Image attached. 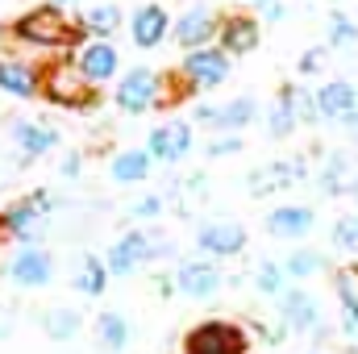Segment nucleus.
I'll list each match as a JSON object with an SVG mask.
<instances>
[{
  "label": "nucleus",
  "mask_w": 358,
  "mask_h": 354,
  "mask_svg": "<svg viewBox=\"0 0 358 354\" xmlns=\"http://www.w3.org/2000/svg\"><path fill=\"white\" fill-rule=\"evenodd\" d=\"M8 42H17L21 50H63V55H76L88 42V34L80 29V21L67 8L34 4V8H25L8 25Z\"/></svg>",
  "instance_id": "nucleus-1"
},
{
  "label": "nucleus",
  "mask_w": 358,
  "mask_h": 354,
  "mask_svg": "<svg viewBox=\"0 0 358 354\" xmlns=\"http://www.w3.org/2000/svg\"><path fill=\"white\" fill-rule=\"evenodd\" d=\"M42 100L67 113H88L100 104V88L84 80V71L76 67L71 55H59L50 63H42Z\"/></svg>",
  "instance_id": "nucleus-2"
},
{
  "label": "nucleus",
  "mask_w": 358,
  "mask_h": 354,
  "mask_svg": "<svg viewBox=\"0 0 358 354\" xmlns=\"http://www.w3.org/2000/svg\"><path fill=\"white\" fill-rule=\"evenodd\" d=\"M163 255H171V246H167L159 234H150V229H129L125 238H117V242L108 246L104 263H108V275H113V279H129V275H138L142 267H150L155 259H163Z\"/></svg>",
  "instance_id": "nucleus-3"
},
{
  "label": "nucleus",
  "mask_w": 358,
  "mask_h": 354,
  "mask_svg": "<svg viewBox=\"0 0 358 354\" xmlns=\"http://www.w3.org/2000/svg\"><path fill=\"white\" fill-rule=\"evenodd\" d=\"M50 208H55V196H50L46 187H38V192L13 200L8 208H0V229H4V238H13V242H21V246H38L42 221L50 217Z\"/></svg>",
  "instance_id": "nucleus-4"
},
{
  "label": "nucleus",
  "mask_w": 358,
  "mask_h": 354,
  "mask_svg": "<svg viewBox=\"0 0 358 354\" xmlns=\"http://www.w3.org/2000/svg\"><path fill=\"white\" fill-rule=\"evenodd\" d=\"M179 351L183 354H250V338H246V330H242L238 321L213 317V321L192 325V330L183 334Z\"/></svg>",
  "instance_id": "nucleus-5"
},
{
  "label": "nucleus",
  "mask_w": 358,
  "mask_h": 354,
  "mask_svg": "<svg viewBox=\"0 0 358 354\" xmlns=\"http://www.w3.org/2000/svg\"><path fill=\"white\" fill-rule=\"evenodd\" d=\"M159 100H163V71H155V67H129L113 92V104L125 117H142V113L159 108Z\"/></svg>",
  "instance_id": "nucleus-6"
},
{
  "label": "nucleus",
  "mask_w": 358,
  "mask_h": 354,
  "mask_svg": "<svg viewBox=\"0 0 358 354\" xmlns=\"http://www.w3.org/2000/svg\"><path fill=\"white\" fill-rule=\"evenodd\" d=\"M217 29H221V13H213L208 4H192L171 21V38L183 55L200 46H217Z\"/></svg>",
  "instance_id": "nucleus-7"
},
{
  "label": "nucleus",
  "mask_w": 358,
  "mask_h": 354,
  "mask_svg": "<svg viewBox=\"0 0 358 354\" xmlns=\"http://www.w3.org/2000/svg\"><path fill=\"white\" fill-rule=\"evenodd\" d=\"M263 42V21L255 13H221V29H217V46L229 55V59H242V55H255Z\"/></svg>",
  "instance_id": "nucleus-8"
},
{
  "label": "nucleus",
  "mask_w": 358,
  "mask_h": 354,
  "mask_svg": "<svg viewBox=\"0 0 358 354\" xmlns=\"http://www.w3.org/2000/svg\"><path fill=\"white\" fill-rule=\"evenodd\" d=\"M221 283H225V275H221L217 259H183L176 267V292L183 300H213L221 292Z\"/></svg>",
  "instance_id": "nucleus-9"
},
{
  "label": "nucleus",
  "mask_w": 358,
  "mask_h": 354,
  "mask_svg": "<svg viewBox=\"0 0 358 354\" xmlns=\"http://www.w3.org/2000/svg\"><path fill=\"white\" fill-rule=\"evenodd\" d=\"M71 59H76V67L84 71V80L96 84V88H104V84H113V80L121 76V55H117V46H113L108 38H88Z\"/></svg>",
  "instance_id": "nucleus-10"
},
{
  "label": "nucleus",
  "mask_w": 358,
  "mask_h": 354,
  "mask_svg": "<svg viewBox=\"0 0 358 354\" xmlns=\"http://www.w3.org/2000/svg\"><path fill=\"white\" fill-rule=\"evenodd\" d=\"M259 117L255 96H234L225 104H196V125H213L217 134H238Z\"/></svg>",
  "instance_id": "nucleus-11"
},
{
  "label": "nucleus",
  "mask_w": 358,
  "mask_h": 354,
  "mask_svg": "<svg viewBox=\"0 0 358 354\" xmlns=\"http://www.w3.org/2000/svg\"><path fill=\"white\" fill-rule=\"evenodd\" d=\"M4 279L8 283H17V288H46L50 279H55V259H50V250H42V246H21L8 263H4Z\"/></svg>",
  "instance_id": "nucleus-12"
},
{
  "label": "nucleus",
  "mask_w": 358,
  "mask_h": 354,
  "mask_svg": "<svg viewBox=\"0 0 358 354\" xmlns=\"http://www.w3.org/2000/svg\"><path fill=\"white\" fill-rule=\"evenodd\" d=\"M163 38H171V13L155 0L138 4L129 17V42L138 50H155V46H163Z\"/></svg>",
  "instance_id": "nucleus-13"
},
{
  "label": "nucleus",
  "mask_w": 358,
  "mask_h": 354,
  "mask_svg": "<svg viewBox=\"0 0 358 354\" xmlns=\"http://www.w3.org/2000/svg\"><path fill=\"white\" fill-rule=\"evenodd\" d=\"M196 246L204 259H234L246 250V229L238 221H208L196 229Z\"/></svg>",
  "instance_id": "nucleus-14"
},
{
  "label": "nucleus",
  "mask_w": 358,
  "mask_h": 354,
  "mask_svg": "<svg viewBox=\"0 0 358 354\" xmlns=\"http://www.w3.org/2000/svg\"><path fill=\"white\" fill-rule=\"evenodd\" d=\"M279 321H283V330H296V334H321V304L304 288H283L279 292Z\"/></svg>",
  "instance_id": "nucleus-15"
},
{
  "label": "nucleus",
  "mask_w": 358,
  "mask_h": 354,
  "mask_svg": "<svg viewBox=\"0 0 358 354\" xmlns=\"http://www.w3.org/2000/svg\"><path fill=\"white\" fill-rule=\"evenodd\" d=\"M146 150L155 163H179L192 150V125L187 121H163L146 134Z\"/></svg>",
  "instance_id": "nucleus-16"
},
{
  "label": "nucleus",
  "mask_w": 358,
  "mask_h": 354,
  "mask_svg": "<svg viewBox=\"0 0 358 354\" xmlns=\"http://www.w3.org/2000/svg\"><path fill=\"white\" fill-rule=\"evenodd\" d=\"M0 92L13 100H42V63L0 59Z\"/></svg>",
  "instance_id": "nucleus-17"
},
{
  "label": "nucleus",
  "mask_w": 358,
  "mask_h": 354,
  "mask_svg": "<svg viewBox=\"0 0 358 354\" xmlns=\"http://www.w3.org/2000/svg\"><path fill=\"white\" fill-rule=\"evenodd\" d=\"M317 225V213L308 204H279L267 213V234L271 238H283V242H300L308 238Z\"/></svg>",
  "instance_id": "nucleus-18"
},
{
  "label": "nucleus",
  "mask_w": 358,
  "mask_h": 354,
  "mask_svg": "<svg viewBox=\"0 0 358 354\" xmlns=\"http://www.w3.org/2000/svg\"><path fill=\"white\" fill-rule=\"evenodd\" d=\"M317 108L321 121H346L350 113H358V84L350 80H329L317 88Z\"/></svg>",
  "instance_id": "nucleus-19"
},
{
  "label": "nucleus",
  "mask_w": 358,
  "mask_h": 354,
  "mask_svg": "<svg viewBox=\"0 0 358 354\" xmlns=\"http://www.w3.org/2000/svg\"><path fill=\"white\" fill-rule=\"evenodd\" d=\"M13 146L25 159H42L50 150H59V129H50L42 121H13Z\"/></svg>",
  "instance_id": "nucleus-20"
},
{
  "label": "nucleus",
  "mask_w": 358,
  "mask_h": 354,
  "mask_svg": "<svg viewBox=\"0 0 358 354\" xmlns=\"http://www.w3.org/2000/svg\"><path fill=\"white\" fill-rule=\"evenodd\" d=\"M80 29L88 34V38H113L117 29H121V21H125V13L113 4V0H96V4H84L80 8Z\"/></svg>",
  "instance_id": "nucleus-21"
},
{
  "label": "nucleus",
  "mask_w": 358,
  "mask_h": 354,
  "mask_svg": "<svg viewBox=\"0 0 358 354\" xmlns=\"http://www.w3.org/2000/svg\"><path fill=\"white\" fill-rule=\"evenodd\" d=\"M129 338H134V325H129L125 313L104 309V313L96 317V346H100V351H108V354L129 351Z\"/></svg>",
  "instance_id": "nucleus-22"
},
{
  "label": "nucleus",
  "mask_w": 358,
  "mask_h": 354,
  "mask_svg": "<svg viewBox=\"0 0 358 354\" xmlns=\"http://www.w3.org/2000/svg\"><path fill=\"white\" fill-rule=\"evenodd\" d=\"M304 176H308V171H304L300 159H283V163H271L263 171H255L246 183H250V192L259 196V192H275V187H292V183H300Z\"/></svg>",
  "instance_id": "nucleus-23"
},
{
  "label": "nucleus",
  "mask_w": 358,
  "mask_h": 354,
  "mask_svg": "<svg viewBox=\"0 0 358 354\" xmlns=\"http://www.w3.org/2000/svg\"><path fill=\"white\" fill-rule=\"evenodd\" d=\"M150 171H155V159H150V150H138V146L117 150L108 163V176L117 183H142V179H150Z\"/></svg>",
  "instance_id": "nucleus-24"
},
{
  "label": "nucleus",
  "mask_w": 358,
  "mask_h": 354,
  "mask_svg": "<svg viewBox=\"0 0 358 354\" xmlns=\"http://www.w3.org/2000/svg\"><path fill=\"white\" fill-rule=\"evenodd\" d=\"M108 279H113V275H108V263L96 259V255H84L80 267H76V292L88 296V300H100V296H104Z\"/></svg>",
  "instance_id": "nucleus-25"
},
{
  "label": "nucleus",
  "mask_w": 358,
  "mask_h": 354,
  "mask_svg": "<svg viewBox=\"0 0 358 354\" xmlns=\"http://www.w3.org/2000/svg\"><path fill=\"white\" fill-rule=\"evenodd\" d=\"M80 325H84L80 309L55 304V309H46V313H42V334H46L50 342H71V338L80 334Z\"/></svg>",
  "instance_id": "nucleus-26"
},
{
  "label": "nucleus",
  "mask_w": 358,
  "mask_h": 354,
  "mask_svg": "<svg viewBox=\"0 0 358 354\" xmlns=\"http://www.w3.org/2000/svg\"><path fill=\"white\" fill-rule=\"evenodd\" d=\"M292 96H296V88H292V84H283V88H279V100L271 104V113H267L271 138H292V134H296L300 117H296V104H292Z\"/></svg>",
  "instance_id": "nucleus-27"
},
{
  "label": "nucleus",
  "mask_w": 358,
  "mask_h": 354,
  "mask_svg": "<svg viewBox=\"0 0 358 354\" xmlns=\"http://www.w3.org/2000/svg\"><path fill=\"white\" fill-rule=\"evenodd\" d=\"M329 50H355L358 46V21L355 17H346L342 8H334L329 13V42H325Z\"/></svg>",
  "instance_id": "nucleus-28"
},
{
  "label": "nucleus",
  "mask_w": 358,
  "mask_h": 354,
  "mask_svg": "<svg viewBox=\"0 0 358 354\" xmlns=\"http://www.w3.org/2000/svg\"><path fill=\"white\" fill-rule=\"evenodd\" d=\"M321 267H325V255H321V250H292V255L283 259L287 279H308V275H317Z\"/></svg>",
  "instance_id": "nucleus-29"
},
{
  "label": "nucleus",
  "mask_w": 358,
  "mask_h": 354,
  "mask_svg": "<svg viewBox=\"0 0 358 354\" xmlns=\"http://www.w3.org/2000/svg\"><path fill=\"white\" fill-rule=\"evenodd\" d=\"M255 288H259L263 296H279V292L287 288V271H283V263H271V259H263V263H259V271H255Z\"/></svg>",
  "instance_id": "nucleus-30"
},
{
  "label": "nucleus",
  "mask_w": 358,
  "mask_h": 354,
  "mask_svg": "<svg viewBox=\"0 0 358 354\" xmlns=\"http://www.w3.org/2000/svg\"><path fill=\"white\" fill-rule=\"evenodd\" d=\"M334 242H338L342 250L358 255V213H346V217L334 221Z\"/></svg>",
  "instance_id": "nucleus-31"
},
{
  "label": "nucleus",
  "mask_w": 358,
  "mask_h": 354,
  "mask_svg": "<svg viewBox=\"0 0 358 354\" xmlns=\"http://www.w3.org/2000/svg\"><path fill=\"white\" fill-rule=\"evenodd\" d=\"M325 63H329V46H313V50H304V55H300L296 71H300V76H321V71H325Z\"/></svg>",
  "instance_id": "nucleus-32"
},
{
  "label": "nucleus",
  "mask_w": 358,
  "mask_h": 354,
  "mask_svg": "<svg viewBox=\"0 0 358 354\" xmlns=\"http://www.w3.org/2000/svg\"><path fill=\"white\" fill-rule=\"evenodd\" d=\"M163 208H167L163 196H142V200L129 208V217H134V221H150V217H163Z\"/></svg>",
  "instance_id": "nucleus-33"
},
{
  "label": "nucleus",
  "mask_w": 358,
  "mask_h": 354,
  "mask_svg": "<svg viewBox=\"0 0 358 354\" xmlns=\"http://www.w3.org/2000/svg\"><path fill=\"white\" fill-rule=\"evenodd\" d=\"M238 150H242V138H238V134H229V138H213V142H208V155H213V159H221V155H238Z\"/></svg>",
  "instance_id": "nucleus-34"
},
{
  "label": "nucleus",
  "mask_w": 358,
  "mask_h": 354,
  "mask_svg": "<svg viewBox=\"0 0 358 354\" xmlns=\"http://www.w3.org/2000/svg\"><path fill=\"white\" fill-rule=\"evenodd\" d=\"M80 163H84V159H80L76 150H67V155H63V163H59L63 179H80Z\"/></svg>",
  "instance_id": "nucleus-35"
},
{
  "label": "nucleus",
  "mask_w": 358,
  "mask_h": 354,
  "mask_svg": "<svg viewBox=\"0 0 358 354\" xmlns=\"http://www.w3.org/2000/svg\"><path fill=\"white\" fill-rule=\"evenodd\" d=\"M263 13H267V21H279V17H283V13H287V8H283V4H279V0H271L267 8H263Z\"/></svg>",
  "instance_id": "nucleus-36"
},
{
  "label": "nucleus",
  "mask_w": 358,
  "mask_h": 354,
  "mask_svg": "<svg viewBox=\"0 0 358 354\" xmlns=\"http://www.w3.org/2000/svg\"><path fill=\"white\" fill-rule=\"evenodd\" d=\"M342 125H346V129H350V138H358V113H350V117H346V121H342Z\"/></svg>",
  "instance_id": "nucleus-37"
},
{
  "label": "nucleus",
  "mask_w": 358,
  "mask_h": 354,
  "mask_svg": "<svg viewBox=\"0 0 358 354\" xmlns=\"http://www.w3.org/2000/svg\"><path fill=\"white\" fill-rule=\"evenodd\" d=\"M8 330H13V321H8V317L0 313V338H8Z\"/></svg>",
  "instance_id": "nucleus-38"
},
{
  "label": "nucleus",
  "mask_w": 358,
  "mask_h": 354,
  "mask_svg": "<svg viewBox=\"0 0 358 354\" xmlns=\"http://www.w3.org/2000/svg\"><path fill=\"white\" fill-rule=\"evenodd\" d=\"M346 196H355V200H358V176L350 179V183H346Z\"/></svg>",
  "instance_id": "nucleus-39"
},
{
  "label": "nucleus",
  "mask_w": 358,
  "mask_h": 354,
  "mask_svg": "<svg viewBox=\"0 0 358 354\" xmlns=\"http://www.w3.org/2000/svg\"><path fill=\"white\" fill-rule=\"evenodd\" d=\"M46 4H55V8H71L76 0H46Z\"/></svg>",
  "instance_id": "nucleus-40"
},
{
  "label": "nucleus",
  "mask_w": 358,
  "mask_h": 354,
  "mask_svg": "<svg viewBox=\"0 0 358 354\" xmlns=\"http://www.w3.org/2000/svg\"><path fill=\"white\" fill-rule=\"evenodd\" d=\"M250 4H255V8H267L271 0H250Z\"/></svg>",
  "instance_id": "nucleus-41"
},
{
  "label": "nucleus",
  "mask_w": 358,
  "mask_h": 354,
  "mask_svg": "<svg viewBox=\"0 0 358 354\" xmlns=\"http://www.w3.org/2000/svg\"><path fill=\"white\" fill-rule=\"evenodd\" d=\"M0 238H4V229H0Z\"/></svg>",
  "instance_id": "nucleus-42"
}]
</instances>
